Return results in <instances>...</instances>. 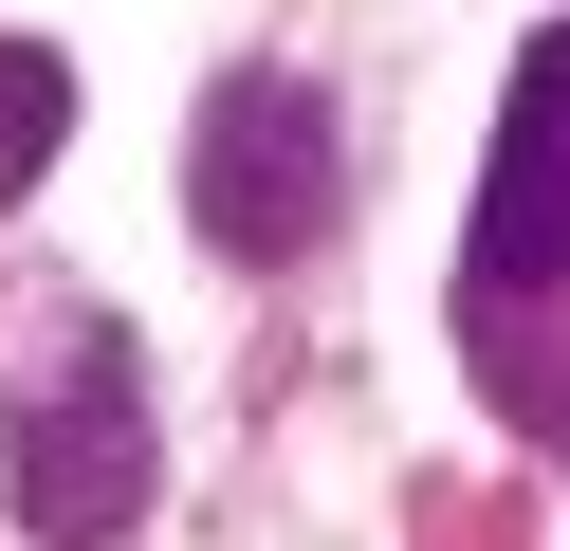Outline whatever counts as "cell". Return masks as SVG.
I'll use <instances>...</instances> for the list:
<instances>
[{
    "instance_id": "obj_1",
    "label": "cell",
    "mask_w": 570,
    "mask_h": 551,
    "mask_svg": "<svg viewBox=\"0 0 570 551\" xmlns=\"http://www.w3.org/2000/svg\"><path fill=\"white\" fill-rule=\"evenodd\" d=\"M0 478H19V533H38V551H129V533H148L166 423H148V331H129V313L56 331V367L19 386V423H0Z\"/></svg>"
},
{
    "instance_id": "obj_2",
    "label": "cell",
    "mask_w": 570,
    "mask_h": 551,
    "mask_svg": "<svg viewBox=\"0 0 570 551\" xmlns=\"http://www.w3.org/2000/svg\"><path fill=\"white\" fill-rule=\"evenodd\" d=\"M332 203H350V129H332V92H313V73H276V56H239L222 92H203V129H185V220L239 257V276H295V257L332 239Z\"/></svg>"
},
{
    "instance_id": "obj_3",
    "label": "cell",
    "mask_w": 570,
    "mask_h": 551,
    "mask_svg": "<svg viewBox=\"0 0 570 551\" xmlns=\"http://www.w3.org/2000/svg\"><path fill=\"white\" fill-rule=\"evenodd\" d=\"M552 294H570V19L497 92V166H479V220H460V331H515Z\"/></svg>"
},
{
    "instance_id": "obj_4",
    "label": "cell",
    "mask_w": 570,
    "mask_h": 551,
    "mask_svg": "<svg viewBox=\"0 0 570 551\" xmlns=\"http://www.w3.org/2000/svg\"><path fill=\"white\" fill-rule=\"evenodd\" d=\"M56 147H75V56H56V37H0V203H19Z\"/></svg>"
}]
</instances>
